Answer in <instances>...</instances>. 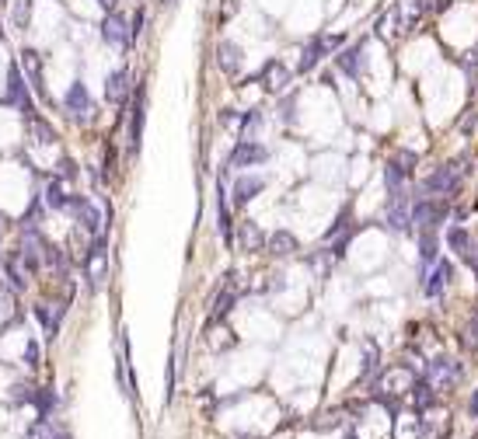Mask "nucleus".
<instances>
[{
    "mask_svg": "<svg viewBox=\"0 0 478 439\" xmlns=\"http://www.w3.org/2000/svg\"><path fill=\"white\" fill-rule=\"evenodd\" d=\"M262 160H269V150H266L262 143H255V140H241L238 147L231 150L227 167H251V164H262Z\"/></svg>",
    "mask_w": 478,
    "mask_h": 439,
    "instance_id": "6e6552de",
    "label": "nucleus"
},
{
    "mask_svg": "<svg viewBox=\"0 0 478 439\" xmlns=\"http://www.w3.org/2000/svg\"><path fill=\"white\" fill-rule=\"evenodd\" d=\"M447 286H450V265H447V262H437V265L423 276V293H426L430 300H440Z\"/></svg>",
    "mask_w": 478,
    "mask_h": 439,
    "instance_id": "f8f14e48",
    "label": "nucleus"
},
{
    "mask_svg": "<svg viewBox=\"0 0 478 439\" xmlns=\"http://www.w3.org/2000/svg\"><path fill=\"white\" fill-rule=\"evenodd\" d=\"M426 11H430L426 0H398V7L391 11V21L398 25V32H415Z\"/></svg>",
    "mask_w": 478,
    "mask_h": 439,
    "instance_id": "39448f33",
    "label": "nucleus"
},
{
    "mask_svg": "<svg viewBox=\"0 0 478 439\" xmlns=\"http://www.w3.org/2000/svg\"><path fill=\"white\" fill-rule=\"evenodd\" d=\"M98 4H102V7H105V11H109V14H112V11H116V7H119V0H98Z\"/></svg>",
    "mask_w": 478,
    "mask_h": 439,
    "instance_id": "e433bc0d",
    "label": "nucleus"
},
{
    "mask_svg": "<svg viewBox=\"0 0 478 439\" xmlns=\"http://www.w3.org/2000/svg\"><path fill=\"white\" fill-rule=\"evenodd\" d=\"M408 401H412V408H415V411H430V408L437 404V394H433V387H430L426 380H423V384L415 380V387L408 391Z\"/></svg>",
    "mask_w": 478,
    "mask_h": 439,
    "instance_id": "bb28decb",
    "label": "nucleus"
},
{
    "mask_svg": "<svg viewBox=\"0 0 478 439\" xmlns=\"http://www.w3.org/2000/svg\"><path fill=\"white\" fill-rule=\"evenodd\" d=\"M447 213H450L447 199H433V196H423V199L412 206V223H415L419 230H440V223L447 220Z\"/></svg>",
    "mask_w": 478,
    "mask_h": 439,
    "instance_id": "f257e3e1",
    "label": "nucleus"
},
{
    "mask_svg": "<svg viewBox=\"0 0 478 439\" xmlns=\"http://www.w3.org/2000/svg\"><path fill=\"white\" fill-rule=\"evenodd\" d=\"M339 42H342L339 35H318V39H311V42H308V49H304V56H300V70H311L321 56H325V52H332Z\"/></svg>",
    "mask_w": 478,
    "mask_h": 439,
    "instance_id": "4468645a",
    "label": "nucleus"
},
{
    "mask_svg": "<svg viewBox=\"0 0 478 439\" xmlns=\"http://www.w3.org/2000/svg\"><path fill=\"white\" fill-rule=\"evenodd\" d=\"M457 380H461V362L457 360L440 356V360H433L426 366V384H430L433 391H450Z\"/></svg>",
    "mask_w": 478,
    "mask_h": 439,
    "instance_id": "7ed1b4c3",
    "label": "nucleus"
},
{
    "mask_svg": "<svg viewBox=\"0 0 478 439\" xmlns=\"http://www.w3.org/2000/svg\"><path fill=\"white\" fill-rule=\"evenodd\" d=\"M461 189V174H457V164H447V167H437L426 182H423V196H433V199H450L457 196Z\"/></svg>",
    "mask_w": 478,
    "mask_h": 439,
    "instance_id": "f03ea898",
    "label": "nucleus"
},
{
    "mask_svg": "<svg viewBox=\"0 0 478 439\" xmlns=\"http://www.w3.org/2000/svg\"><path fill=\"white\" fill-rule=\"evenodd\" d=\"M102 39L109 42V45H129V39H133V32L126 28V21H122L119 14L112 11L105 21H102Z\"/></svg>",
    "mask_w": 478,
    "mask_h": 439,
    "instance_id": "dca6fc26",
    "label": "nucleus"
},
{
    "mask_svg": "<svg viewBox=\"0 0 478 439\" xmlns=\"http://www.w3.org/2000/svg\"><path fill=\"white\" fill-rule=\"evenodd\" d=\"M468 345H478V314L472 318V328H468Z\"/></svg>",
    "mask_w": 478,
    "mask_h": 439,
    "instance_id": "72a5a7b5",
    "label": "nucleus"
},
{
    "mask_svg": "<svg viewBox=\"0 0 478 439\" xmlns=\"http://www.w3.org/2000/svg\"><path fill=\"white\" fill-rule=\"evenodd\" d=\"M262 189H266V178H259V174H241L238 182H234V206H248Z\"/></svg>",
    "mask_w": 478,
    "mask_h": 439,
    "instance_id": "a211bd4d",
    "label": "nucleus"
},
{
    "mask_svg": "<svg viewBox=\"0 0 478 439\" xmlns=\"http://www.w3.org/2000/svg\"><path fill=\"white\" fill-rule=\"evenodd\" d=\"M63 105H67L70 119H77V122H87V119H91V98H87V87H84L80 80H77V84H70V91H67Z\"/></svg>",
    "mask_w": 478,
    "mask_h": 439,
    "instance_id": "9b49d317",
    "label": "nucleus"
},
{
    "mask_svg": "<svg viewBox=\"0 0 478 439\" xmlns=\"http://www.w3.org/2000/svg\"><path fill=\"white\" fill-rule=\"evenodd\" d=\"M468 411H472V415H475V418H478V391H475V394H472V401H468Z\"/></svg>",
    "mask_w": 478,
    "mask_h": 439,
    "instance_id": "c9c22d12",
    "label": "nucleus"
},
{
    "mask_svg": "<svg viewBox=\"0 0 478 439\" xmlns=\"http://www.w3.org/2000/svg\"><path fill=\"white\" fill-rule=\"evenodd\" d=\"M45 202L53 206V209H70V196L63 192V178H49V185H45Z\"/></svg>",
    "mask_w": 478,
    "mask_h": 439,
    "instance_id": "c85d7f7f",
    "label": "nucleus"
},
{
    "mask_svg": "<svg viewBox=\"0 0 478 439\" xmlns=\"http://www.w3.org/2000/svg\"><path fill=\"white\" fill-rule=\"evenodd\" d=\"M143 119H147V98H143V91H136V109H133V116H129V150H140Z\"/></svg>",
    "mask_w": 478,
    "mask_h": 439,
    "instance_id": "6ab92c4d",
    "label": "nucleus"
},
{
    "mask_svg": "<svg viewBox=\"0 0 478 439\" xmlns=\"http://www.w3.org/2000/svg\"><path fill=\"white\" fill-rule=\"evenodd\" d=\"M84 269H87V282H91V286H102V282H105V272H109V251H105V238H98L91 248H87Z\"/></svg>",
    "mask_w": 478,
    "mask_h": 439,
    "instance_id": "423d86ee",
    "label": "nucleus"
},
{
    "mask_svg": "<svg viewBox=\"0 0 478 439\" xmlns=\"http://www.w3.org/2000/svg\"><path fill=\"white\" fill-rule=\"evenodd\" d=\"M129 32H133V35H140V32H143V11H136V14H133V21H129Z\"/></svg>",
    "mask_w": 478,
    "mask_h": 439,
    "instance_id": "473e14b6",
    "label": "nucleus"
},
{
    "mask_svg": "<svg viewBox=\"0 0 478 439\" xmlns=\"http://www.w3.org/2000/svg\"><path fill=\"white\" fill-rule=\"evenodd\" d=\"M129 98V70H116L105 80V101L109 105H126Z\"/></svg>",
    "mask_w": 478,
    "mask_h": 439,
    "instance_id": "f3484780",
    "label": "nucleus"
},
{
    "mask_svg": "<svg viewBox=\"0 0 478 439\" xmlns=\"http://www.w3.org/2000/svg\"><path fill=\"white\" fill-rule=\"evenodd\" d=\"M297 248H300V244H297V238H293L290 230H276V234H269V240H266V251L276 255V258H290Z\"/></svg>",
    "mask_w": 478,
    "mask_h": 439,
    "instance_id": "4be33fe9",
    "label": "nucleus"
},
{
    "mask_svg": "<svg viewBox=\"0 0 478 439\" xmlns=\"http://www.w3.org/2000/svg\"><path fill=\"white\" fill-rule=\"evenodd\" d=\"M217 220H220V234L227 244H234V223H231V206H227V192H224V182L217 189Z\"/></svg>",
    "mask_w": 478,
    "mask_h": 439,
    "instance_id": "b1692460",
    "label": "nucleus"
},
{
    "mask_svg": "<svg viewBox=\"0 0 478 439\" xmlns=\"http://www.w3.org/2000/svg\"><path fill=\"white\" fill-rule=\"evenodd\" d=\"M266 234H262V227L259 223H251V220H244L238 227V248L241 251H262L266 248Z\"/></svg>",
    "mask_w": 478,
    "mask_h": 439,
    "instance_id": "aec40b11",
    "label": "nucleus"
},
{
    "mask_svg": "<svg viewBox=\"0 0 478 439\" xmlns=\"http://www.w3.org/2000/svg\"><path fill=\"white\" fill-rule=\"evenodd\" d=\"M234 300H238V276H227L224 293H220V296H217V304H213V321L227 318V314H231V307H234Z\"/></svg>",
    "mask_w": 478,
    "mask_h": 439,
    "instance_id": "5701e85b",
    "label": "nucleus"
},
{
    "mask_svg": "<svg viewBox=\"0 0 478 439\" xmlns=\"http://www.w3.org/2000/svg\"><path fill=\"white\" fill-rule=\"evenodd\" d=\"M241 63H244V52H241L238 42H227V39H224L220 45H217V67H220L227 77H234V74H238Z\"/></svg>",
    "mask_w": 478,
    "mask_h": 439,
    "instance_id": "ddd939ff",
    "label": "nucleus"
},
{
    "mask_svg": "<svg viewBox=\"0 0 478 439\" xmlns=\"http://www.w3.org/2000/svg\"><path fill=\"white\" fill-rule=\"evenodd\" d=\"M259 80L266 84V91H283V87L290 84V70H286V67H283L279 60H269V63L262 67Z\"/></svg>",
    "mask_w": 478,
    "mask_h": 439,
    "instance_id": "412c9836",
    "label": "nucleus"
},
{
    "mask_svg": "<svg viewBox=\"0 0 478 439\" xmlns=\"http://www.w3.org/2000/svg\"><path fill=\"white\" fill-rule=\"evenodd\" d=\"M283 122H293V98L283 101Z\"/></svg>",
    "mask_w": 478,
    "mask_h": 439,
    "instance_id": "f704fd0d",
    "label": "nucleus"
},
{
    "mask_svg": "<svg viewBox=\"0 0 478 439\" xmlns=\"http://www.w3.org/2000/svg\"><path fill=\"white\" fill-rule=\"evenodd\" d=\"M28 21H32V0H14L11 25H14L18 32H25V28H28Z\"/></svg>",
    "mask_w": 478,
    "mask_h": 439,
    "instance_id": "c756f323",
    "label": "nucleus"
},
{
    "mask_svg": "<svg viewBox=\"0 0 478 439\" xmlns=\"http://www.w3.org/2000/svg\"><path fill=\"white\" fill-rule=\"evenodd\" d=\"M25 360H28V366H39V345H36V342H28V349H25Z\"/></svg>",
    "mask_w": 478,
    "mask_h": 439,
    "instance_id": "2f4dec72",
    "label": "nucleus"
},
{
    "mask_svg": "<svg viewBox=\"0 0 478 439\" xmlns=\"http://www.w3.org/2000/svg\"><path fill=\"white\" fill-rule=\"evenodd\" d=\"M7 101L18 105V112H21L25 119L36 116V109H32V94H28V87H25V80H21V63L11 67V77H7Z\"/></svg>",
    "mask_w": 478,
    "mask_h": 439,
    "instance_id": "20e7f679",
    "label": "nucleus"
},
{
    "mask_svg": "<svg viewBox=\"0 0 478 439\" xmlns=\"http://www.w3.org/2000/svg\"><path fill=\"white\" fill-rule=\"evenodd\" d=\"M74 174H77V167H74V160H70V157H63L60 164H56V178H63V182H67V178H74Z\"/></svg>",
    "mask_w": 478,
    "mask_h": 439,
    "instance_id": "7c9ffc66",
    "label": "nucleus"
},
{
    "mask_svg": "<svg viewBox=\"0 0 478 439\" xmlns=\"http://www.w3.org/2000/svg\"><path fill=\"white\" fill-rule=\"evenodd\" d=\"M70 213L77 216L80 227H84L87 234H98V230H102V213H98V209H94V206H91L87 199L74 196V199H70Z\"/></svg>",
    "mask_w": 478,
    "mask_h": 439,
    "instance_id": "2eb2a0df",
    "label": "nucleus"
},
{
    "mask_svg": "<svg viewBox=\"0 0 478 439\" xmlns=\"http://www.w3.org/2000/svg\"><path fill=\"white\" fill-rule=\"evenodd\" d=\"M18 63H21V70H25L28 84H32V87H42V56H39V52H36V49H25Z\"/></svg>",
    "mask_w": 478,
    "mask_h": 439,
    "instance_id": "a878e982",
    "label": "nucleus"
},
{
    "mask_svg": "<svg viewBox=\"0 0 478 439\" xmlns=\"http://www.w3.org/2000/svg\"><path fill=\"white\" fill-rule=\"evenodd\" d=\"M335 63H339V70H342L346 77H359V70H363V49H359V45L342 49V52L335 56Z\"/></svg>",
    "mask_w": 478,
    "mask_h": 439,
    "instance_id": "393cba45",
    "label": "nucleus"
},
{
    "mask_svg": "<svg viewBox=\"0 0 478 439\" xmlns=\"http://www.w3.org/2000/svg\"><path fill=\"white\" fill-rule=\"evenodd\" d=\"M447 244H450V251H454L461 262H468V265H475V262H478V255H475L478 248H475V240H472V234H468L465 227H457V223H454V227L447 230Z\"/></svg>",
    "mask_w": 478,
    "mask_h": 439,
    "instance_id": "9d476101",
    "label": "nucleus"
},
{
    "mask_svg": "<svg viewBox=\"0 0 478 439\" xmlns=\"http://www.w3.org/2000/svg\"><path fill=\"white\" fill-rule=\"evenodd\" d=\"M415 387V377H412V369H388L377 384H374V391L381 394V398H388V394H408Z\"/></svg>",
    "mask_w": 478,
    "mask_h": 439,
    "instance_id": "0eeeda50",
    "label": "nucleus"
},
{
    "mask_svg": "<svg viewBox=\"0 0 478 439\" xmlns=\"http://www.w3.org/2000/svg\"><path fill=\"white\" fill-rule=\"evenodd\" d=\"M28 136H32V143H36V147H49V143H56L53 126H49V122H42L39 116H32V119H28Z\"/></svg>",
    "mask_w": 478,
    "mask_h": 439,
    "instance_id": "cd10ccee",
    "label": "nucleus"
},
{
    "mask_svg": "<svg viewBox=\"0 0 478 439\" xmlns=\"http://www.w3.org/2000/svg\"><path fill=\"white\" fill-rule=\"evenodd\" d=\"M412 206H415V202L408 199V196L391 199V206H388V227H391L395 234H412Z\"/></svg>",
    "mask_w": 478,
    "mask_h": 439,
    "instance_id": "1a4fd4ad",
    "label": "nucleus"
}]
</instances>
